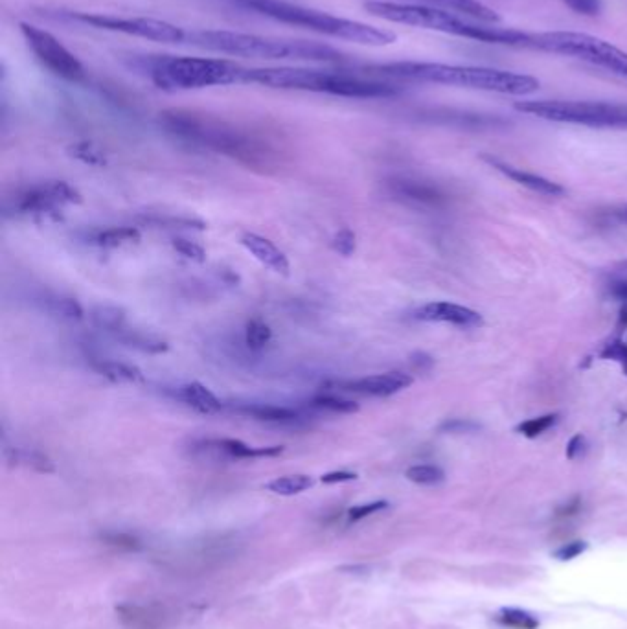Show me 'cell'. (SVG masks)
Here are the masks:
<instances>
[{
  "instance_id": "obj_1",
  "label": "cell",
  "mask_w": 627,
  "mask_h": 629,
  "mask_svg": "<svg viewBox=\"0 0 627 629\" xmlns=\"http://www.w3.org/2000/svg\"><path fill=\"white\" fill-rule=\"evenodd\" d=\"M159 122L173 137L212 149L254 172L276 173L282 166L280 151L267 138L223 118L188 109H168L160 113Z\"/></svg>"
},
{
  "instance_id": "obj_2",
  "label": "cell",
  "mask_w": 627,
  "mask_h": 629,
  "mask_svg": "<svg viewBox=\"0 0 627 629\" xmlns=\"http://www.w3.org/2000/svg\"><path fill=\"white\" fill-rule=\"evenodd\" d=\"M361 72L376 80L436 83V85H447V87L497 92V94H510V96H528L539 89V80L534 76L512 72V70L473 67V65H447V63H431V61H394V63L366 65Z\"/></svg>"
},
{
  "instance_id": "obj_3",
  "label": "cell",
  "mask_w": 627,
  "mask_h": 629,
  "mask_svg": "<svg viewBox=\"0 0 627 629\" xmlns=\"http://www.w3.org/2000/svg\"><path fill=\"white\" fill-rule=\"evenodd\" d=\"M366 12L383 21L405 24L412 28L433 30L440 34L455 35L462 39H471L488 45L515 46L530 48V32L515 28H499L497 24H482L469 21L455 13L445 12L429 4H411V2H392V0H368Z\"/></svg>"
},
{
  "instance_id": "obj_4",
  "label": "cell",
  "mask_w": 627,
  "mask_h": 629,
  "mask_svg": "<svg viewBox=\"0 0 627 629\" xmlns=\"http://www.w3.org/2000/svg\"><path fill=\"white\" fill-rule=\"evenodd\" d=\"M262 85L278 91L315 92L341 98H392L399 87L392 81L376 80L348 70L304 69V67H267L247 69L245 85Z\"/></svg>"
},
{
  "instance_id": "obj_5",
  "label": "cell",
  "mask_w": 627,
  "mask_h": 629,
  "mask_svg": "<svg viewBox=\"0 0 627 629\" xmlns=\"http://www.w3.org/2000/svg\"><path fill=\"white\" fill-rule=\"evenodd\" d=\"M190 45L234 58L269 59V61H311L342 63L341 52L315 41L280 39L269 35L241 34L228 30H195L188 32Z\"/></svg>"
},
{
  "instance_id": "obj_6",
  "label": "cell",
  "mask_w": 627,
  "mask_h": 629,
  "mask_svg": "<svg viewBox=\"0 0 627 629\" xmlns=\"http://www.w3.org/2000/svg\"><path fill=\"white\" fill-rule=\"evenodd\" d=\"M234 2H238L245 10L260 13L278 23L306 28L315 34L328 35L333 39H342V41H350L357 45L388 46L396 43L398 39L390 30L337 17L331 13L315 10V8H306V6L293 4L287 0H234Z\"/></svg>"
},
{
  "instance_id": "obj_7",
  "label": "cell",
  "mask_w": 627,
  "mask_h": 629,
  "mask_svg": "<svg viewBox=\"0 0 627 629\" xmlns=\"http://www.w3.org/2000/svg\"><path fill=\"white\" fill-rule=\"evenodd\" d=\"M142 70L160 91L181 92L245 85L247 67L230 59L190 58V56H148Z\"/></svg>"
},
{
  "instance_id": "obj_8",
  "label": "cell",
  "mask_w": 627,
  "mask_h": 629,
  "mask_svg": "<svg viewBox=\"0 0 627 629\" xmlns=\"http://www.w3.org/2000/svg\"><path fill=\"white\" fill-rule=\"evenodd\" d=\"M515 109L519 113L559 124H574L596 129H627V103L528 100L515 103Z\"/></svg>"
},
{
  "instance_id": "obj_9",
  "label": "cell",
  "mask_w": 627,
  "mask_h": 629,
  "mask_svg": "<svg viewBox=\"0 0 627 629\" xmlns=\"http://www.w3.org/2000/svg\"><path fill=\"white\" fill-rule=\"evenodd\" d=\"M530 50L580 59L593 67L613 72L627 80V52L596 35L580 32H541L532 34Z\"/></svg>"
},
{
  "instance_id": "obj_10",
  "label": "cell",
  "mask_w": 627,
  "mask_h": 629,
  "mask_svg": "<svg viewBox=\"0 0 627 629\" xmlns=\"http://www.w3.org/2000/svg\"><path fill=\"white\" fill-rule=\"evenodd\" d=\"M67 17L70 21L87 24L105 32L131 35V37H140L148 41H157V43H170V45L186 43V35H188L181 26H175L160 19H151V17H118L109 13L87 12H69Z\"/></svg>"
},
{
  "instance_id": "obj_11",
  "label": "cell",
  "mask_w": 627,
  "mask_h": 629,
  "mask_svg": "<svg viewBox=\"0 0 627 629\" xmlns=\"http://www.w3.org/2000/svg\"><path fill=\"white\" fill-rule=\"evenodd\" d=\"M21 34H23L28 48L32 50L35 59L50 74H54L59 80L69 81V83H85L87 81V69L83 67V63L57 39L56 35L28 23H21Z\"/></svg>"
},
{
  "instance_id": "obj_12",
  "label": "cell",
  "mask_w": 627,
  "mask_h": 629,
  "mask_svg": "<svg viewBox=\"0 0 627 629\" xmlns=\"http://www.w3.org/2000/svg\"><path fill=\"white\" fill-rule=\"evenodd\" d=\"M80 192L65 181H46L28 188L17 201V210L37 221L57 223L63 219V206L81 205Z\"/></svg>"
},
{
  "instance_id": "obj_13",
  "label": "cell",
  "mask_w": 627,
  "mask_h": 629,
  "mask_svg": "<svg viewBox=\"0 0 627 629\" xmlns=\"http://www.w3.org/2000/svg\"><path fill=\"white\" fill-rule=\"evenodd\" d=\"M388 192L398 201L407 205L423 206V208H442L449 203V195L438 184L411 179V177H396L387 183Z\"/></svg>"
},
{
  "instance_id": "obj_14",
  "label": "cell",
  "mask_w": 627,
  "mask_h": 629,
  "mask_svg": "<svg viewBox=\"0 0 627 629\" xmlns=\"http://www.w3.org/2000/svg\"><path fill=\"white\" fill-rule=\"evenodd\" d=\"M414 317L418 321L423 322H444V324H453L458 328H480L484 324V319L479 311L475 309L453 304V302H427L414 311Z\"/></svg>"
},
{
  "instance_id": "obj_15",
  "label": "cell",
  "mask_w": 627,
  "mask_h": 629,
  "mask_svg": "<svg viewBox=\"0 0 627 629\" xmlns=\"http://www.w3.org/2000/svg\"><path fill=\"white\" fill-rule=\"evenodd\" d=\"M412 381L414 379L409 374L394 370V372L366 376V378L354 379V381H342V383H337V389L363 394V396H374V398H388L401 390L409 389Z\"/></svg>"
},
{
  "instance_id": "obj_16",
  "label": "cell",
  "mask_w": 627,
  "mask_h": 629,
  "mask_svg": "<svg viewBox=\"0 0 627 629\" xmlns=\"http://www.w3.org/2000/svg\"><path fill=\"white\" fill-rule=\"evenodd\" d=\"M197 451H208L223 460H247V458L278 457L284 453V446L252 447L234 438L203 440L195 446Z\"/></svg>"
},
{
  "instance_id": "obj_17",
  "label": "cell",
  "mask_w": 627,
  "mask_h": 629,
  "mask_svg": "<svg viewBox=\"0 0 627 629\" xmlns=\"http://www.w3.org/2000/svg\"><path fill=\"white\" fill-rule=\"evenodd\" d=\"M482 161L488 162L491 168H495L497 172H501L508 179H512L513 183L521 184V186H525V188L536 192V194L548 195V197H559V195L565 194V188L561 184L545 179V177H541L537 173L515 168L512 164L501 161V159H497L493 155H482Z\"/></svg>"
},
{
  "instance_id": "obj_18",
  "label": "cell",
  "mask_w": 627,
  "mask_h": 629,
  "mask_svg": "<svg viewBox=\"0 0 627 629\" xmlns=\"http://www.w3.org/2000/svg\"><path fill=\"white\" fill-rule=\"evenodd\" d=\"M423 120L444 126L464 127V129H491V127L506 126V120L501 116L479 115L456 109H431L422 113Z\"/></svg>"
},
{
  "instance_id": "obj_19",
  "label": "cell",
  "mask_w": 627,
  "mask_h": 629,
  "mask_svg": "<svg viewBox=\"0 0 627 629\" xmlns=\"http://www.w3.org/2000/svg\"><path fill=\"white\" fill-rule=\"evenodd\" d=\"M240 241L241 245L251 252L260 264L269 267L278 275H289V269H291L289 260H287L284 252L274 245L273 241L263 238L260 234H254V232H245Z\"/></svg>"
},
{
  "instance_id": "obj_20",
  "label": "cell",
  "mask_w": 627,
  "mask_h": 629,
  "mask_svg": "<svg viewBox=\"0 0 627 629\" xmlns=\"http://www.w3.org/2000/svg\"><path fill=\"white\" fill-rule=\"evenodd\" d=\"M232 411L249 416L256 422L265 424L295 425L304 420L302 412L295 411L291 407H280V405H267V403H243V405H232Z\"/></svg>"
},
{
  "instance_id": "obj_21",
  "label": "cell",
  "mask_w": 627,
  "mask_h": 629,
  "mask_svg": "<svg viewBox=\"0 0 627 629\" xmlns=\"http://www.w3.org/2000/svg\"><path fill=\"white\" fill-rule=\"evenodd\" d=\"M422 4H429L434 8H442L445 12L455 13L466 17L469 21L482 24H499L501 15L482 4L479 0H422Z\"/></svg>"
},
{
  "instance_id": "obj_22",
  "label": "cell",
  "mask_w": 627,
  "mask_h": 629,
  "mask_svg": "<svg viewBox=\"0 0 627 629\" xmlns=\"http://www.w3.org/2000/svg\"><path fill=\"white\" fill-rule=\"evenodd\" d=\"M179 398L192 407L194 411L199 414H205V416H212L217 414L223 409V403L217 400L216 394L212 390L205 387L203 383L199 381H192V383H186L179 390Z\"/></svg>"
},
{
  "instance_id": "obj_23",
  "label": "cell",
  "mask_w": 627,
  "mask_h": 629,
  "mask_svg": "<svg viewBox=\"0 0 627 629\" xmlns=\"http://www.w3.org/2000/svg\"><path fill=\"white\" fill-rule=\"evenodd\" d=\"M92 368L113 383H142L144 374L137 366L120 363V361H109V359H96L92 361Z\"/></svg>"
},
{
  "instance_id": "obj_24",
  "label": "cell",
  "mask_w": 627,
  "mask_h": 629,
  "mask_svg": "<svg viewBox=\"0 0 627 629\" xmlns=\"http://www.w3.org/2000/svg\"><path fill=\"white\" fill-rule=\"evenodd\" d=\"M120 343L127 346V348H135L140 350L144 354H166L170 350V346L166 341H162L155 335H149L146 332H138V330H131V328H124L120 332L114 335Z\"/></svg>"
},
{
  "instance_id": "obj_25",
  "label": "cell",
  "mask_w": 627,
  "mask_h": 629,
  "mask_svg": "<svg viewBox=\"0 0 627 629\" xmlns=\"http://www.w3.org/2000/svg\"><path fill=\"white\" fill-rule=\"evenodd\" d=\"M91 319L96 328L113 335L126 328V311L118 306H96L91 311Z\"/></svg>"
},
{
  "instance_id": "obj_26",
  "label": "cell",
  "mask_w": 627,
  "mask_h": 629,
  "mask_svg": "<svg viewBox=\"0 0 627 629\" xmlns=\"http://www.w3.org/2000/svg\"><path fill=\"white\" fill-rule=\"evenodd\" d=\"M138 241H140V230L135 227H114V229L102 230L94 238V243L102 249H118V247L138 243Z\"/></svg>"
},
{
  "instance_id": "obj_27",
  "label": "cell",
  "mask_w": 627,
  "mask_h": 629,
  "mask_svg": "<svg viewBox=\"0 0 627 629\" xmlns=\"http://www.w3.org/2000/svg\"><path fill=\"white\" fill-rule=\"evenodd\" d=\"M311 486H313V479L309 475H285V477H278V479L269 482L267 490L276 493V495L289 497V495L306 492Z\"/></svg>"
},
{
  "instance_id": "obj_28",
  "label": "cell",
  "mask_w": 627,
  "mask_h": 629,
  "mask_svg": "<svg viewBox=\"0 0 627 629\" xmlns=\"http://www.w3.org/2000/svg\"><path fill=\"white\" fill-rule=\"evenodd\" d=\"M605 289L609 297L627 302V260L613 265L605 275Z\"/></svg>"
},
{
  "instance_id": "obj_29",
  "label": "cell",
  "mask_w": 627,
  "mask_h": 629,
  "mask_svg": "<svg viewBox=\"0 0 627 629\" xmlns=\"http://www.w3.org/2000/svg\"><path fill=\"white\" fill-rule=\"evenodd\" d=\"M309 405L317 411L337 412V414H354L359 411V405L352 400H346L335 394H317L311 398Z\"/></svg>"
},
{
  "instance_id": "obj_30",
  "label": "cell",
  "mask_w": 627,
  "mask_h": 629,
  "mask_svg": "<svg viewBox=\"0 0 627 629\" xmlns=\"http://www.w3.org/2000/svg\"><path fill=\"white\" fill-rule=\"evenodd\" d=\"M273 339V330L269 328L267 322L262 319H251L245 326V344L254 350V352H260L267 344L271 343Z\"/></svg>"
},
{
  "instance_id": "obj_31",
  "label": "cell",
  "mask_w": 627,
  "mask_h": 629,
  "mask_svg": "<svg viewBox=\"0 0 627 629\" xmlns=\"http://www.w3.org/2000/svg\"><path fill=\"white\" fill-rule=\"evenodd\" d=\"M405 477L414 484H420V486H436V484L444 482L445 473L444 469L433 466V464H418V466L407 469Z\"/></svg>"
},
{
  "instance_id": "obj_32",
  "label": "cell",
  "mask_w": 627,
  "mask_h": 629,
  "mask_svg": "<svg viewBox=\"0 0 627 629\" xmlns=\"http://www.w3.org/2000/svg\"><path fill=\"white\" fill-rule=\"evenodd\" d=\"M497 622L510 629H537L539 620L523 609H502L497 615Z\"/></svg>"
},
{
  "instance_id": "obj_33",
  "label": "cell",
  "mask_w": 627,
  "mask_h": 629,
  "mask_svg": "<svg viewBox=\"0 0 627 629\" xmlns=\"http://www.w3.org/2000/svg\"><path fill=\"white\" fill-rule=\"evenodd\" d=\"M48 311L65 321H81L83 308L78 300L70 297H52L48 300Z\"/></svg>"
},
{
  "instance_id": "obj_34",
  "label": "cell",
  "mask_w": 627,
  "mask_h": 629,
  "mask_svg": "<svg viewBox=\"0 0 627 629\" xmlns=\"http://www.w3.org/2000/svg\"><path fill=\"white\" fill-rule=\"evenodd\" d=\"M559 414L552 412V414H543V416H537V418H530L523 424L517 425V433L519 435L526 436L530 440H534L537 436L545 435L548 429H552L554 425L558 424Z\"/></svg>"
},
{
  "instance_id": "obj_35",
  "label": "cell",
  "mask_w": 627,
  "mask_h": 629,
  "mask_svg": "<svg viewBox=\"0 0 627 629\" xmlns=\"http://www.w3.org/2000/svg\"><path fill=\"white\" fill-rule=\"evenodd\" d=\"M69 153L70 157L85 162V164H89V166L102 168V166L107 164V159H105L102 149L98 148V146H94L92 142H78V144H72L69 148Z\"/></svg>"
},
{
  "instance_id": "obj_36",
  "label": "cell",
  "mask_w": 627,
  "mask_h": 629,
  "mask_svg": "<svg viewBox=\"0 0 627 629\" xmlns=\"http://www.w3.org/2000/svg\"><path fill=\"white\" fill-rule=\"evenodd\" d=\"M171 247L179 252L181 256H184V258L192 260V262H197V264H205L206 262L205 249H203L199 243H195V241L184 240V238H173Z\"/></svg>"
},
{
  "instance_id": "obj_37",
  "label": "cell",
  "mask_w": 627,
  "mask_h": 629,
  "mask_svg": "<svg viewBox=\"0 0 627 629\" xmlns=\"http://www.w3.org/2000/svg\"><path fill=\"white\" fill-rule=\"evenodd\" d=\"M15 460L17 462H26L30 468H34L35 471H41V473H52L54 471V464L52 460L43 455L41 451H23V453H15Z\"/></svg>"
},
{
  "instance_id": "obj_38",
  "label": "cell",
  "mask_w": 627,
  "mask_h": 629,
  "mask_svg": "<svg viewBox=\"0 0 627 629\" xmlns=\"http://www.w3.org/2000/svg\"><path fill=\"white\" fill-rule=\"evenodd\" d=\"M331 247H333V251L339 252L341 256L348 258L357 249V238H355L354 232L350 229L337 230L333 240H331Z\"/></svg>"
},
{
  "instance_id": "obj_39",
  "label": "cell",
  "mask_w": 627,
  "mask_h": 629,
  "mask_svg": "<svg viewBox=\"0 0 627 629\" xmlns=\"http://www.w3.org/2000/svg\"><path fill=\"white\" fill-rule=\"evenodd\" d=\"M120 611V615L124 620H129L131 624V628L133 629H153V624H151V615L146 613V609H140V607H120L118 609Z\"/></svg>"
},
{
  "instance_id": "obj_40",
  "label": "cell",
  "mask_w": 627,
  "mask_h": 629,
  "mask_svg": "<svg viewBox=\"0 0 627 629\" xmlns=\"http://www.w3.org/2000/svg\"><path fill=\"white\" fill-rule=\"evenodd\" d=\"M146 223L157 225V227H160V225H164V227H168V229H177V227L195 230L206 229L205 221L192 218H146Z\"/></svg>"
},
{
  "instance_id": "obj_41",
  "label": "cell",
  "mask_w": 627,
  "mask_h": 629,
  "mask_svg": "<svg viewBox=\"0 0 627 629\" xmlns=\"http://www.w3.org/2000/svg\"><path fill=\"white\" fill-rule=\"evenodd\" d=\"M480 425L473 420H464V418H453V420H447L444 424L440 425V431L442 433H451V435H466V433H477Z\"/></svg>"
},
{
  "instance_id": "obj_42",
  "label": "cell",
  "mask_w": 627,
  "mask_h": 629,
  "mask_svg": "<svg viewBox=\"0 0 627 629\" xmlns=\"http://www.w3.org/2000/svg\"><path fill=\"white\" fill-rule=\"evenodd\" d=\"M600 355L604 357V359H613V361H618L622 368H624V372L627 374V344L622 343V341H611V343H607L604 346V350L600 352Z\"/></svg>"
},
{
  "instance_id": "obj_43",
  "label": "cell",
  "mask_w": 627,
  "mask_h": 629,
  "mask_svg": "<svg viewBox=\"0 0 627 629\" xmlns=\"http://www.w3.org/2000/svg\"><path fill=\"white\" fill-rule=\"evenodd\" d=\"M572 12L580 13L585 17H594L602 12V0H563Z\"/></svg>"
},
{
  "instance_id": "obj_44",
  "label": "cell",
  "mask_w": 627,
  "mask_h": 629,
  "mask_svg": "<svg viewBox=\"0 0 627 629\" xmlns=\"http://www.w3.org/2000/svg\"><path fill=\"white\" fill-rule=\"evenodd\" d=\"M387 506V501H376V503L361 504V506H355V508H352V510L348 512V517H350V521H361V519H365L368 515L376 514V512L385 510Z\"/></svg>"
},
{
  "instance_id": "obj_45",
  "label": "cell",
  "mask_w": 627,
  "mask_h": 629,
  "mask_svg": "<svg viewBox=\"0 0 627 629\" xmlns=\"http://www.w3.org/2000/svg\"><path fill=\"white\" fill-rule=\"evenodd\" d=\"M587 451V438L583 435H574L567 444V457L570 460H576V458L583 457Z\"/></svg>"
},
{
  "instance_id": "obj_46",
  "label": "cell",
  "mask_w": 627,
  "mask_h": 629,
  "mask_svg": "<svg viewBox=\"0 0 627 629\" xmlns=\"http://www.w3.org/2000/svg\"><path fill=\"white\" fill-rule=\"evenodd\" d=\"M357 475L352 471H331L320 477V481L324 484H339V482L355 481Z\"/></svg>"
},
{
  "instance_id": "obj_47",
  "label": "cell",
  "mask_w": 627,
  "mask_h": 629,
  "mask_svg": "<svg viewBox=\"0 0 627 629\" xmlns=\"http://www.w3.org/2000/svg\"><path fill=\"white\" fill-rule=\"evenodd\" d=\"M585 547H587V545H585L583 541H572L569 545H565L563 549L558 550V558L559 560H572V558H576L578 554H582Z\"/></svg>"
},
{
  "instance_id": "obj_48",
  "label": "cell",
  "mask_w": 627,
  "mask_h": 629,
  "mask_svg": "<svg viewBox=\"0 0 627 629\" xmlns=\"http://www.w3.org/2000/svg\"><path fill=\"white\" fill-rule=\"evenodd\" d=\"M105 541L109 543V545H114V547H120V549L127 550H135L138 549V541L137 539L131 538V536H124V534H113V536H109V538H105Z\"/></svg>"
},
{
  "instance_id": "obj_49",
  "label": "cell",
  "mask_w": 627,
  "mask_h": 629,
  "mask_svg": "<svg viewBox=\"0 0 627 629\" xmlns=\"http://www.w3.org/2000/svg\"><path fill=\"white\" fill-rule=\"evenodd\" d=\"M605 219L613 221L616 225H627V205L611 208L609 212H605Z\"/></svg>"
},
{
  "instance_id": "obj_50",
  "label": "cell",
  "mask_w": 627,
  "mask_h": 629,
  "mask_svg": "<svg viewBox=\"0 0 627 629\" xmlns=\"http://www.w3.org/2000/svg\"><path fill=\"white\" fill-rule=\"evenodd\" d=\"M412 365L420 368V370H427L429 366H433V359L429 355L414 354L412 355Z\"/></svg>"
}]
</instances>
